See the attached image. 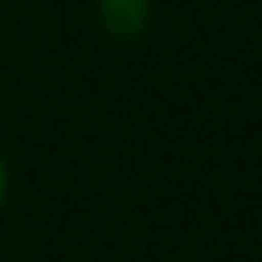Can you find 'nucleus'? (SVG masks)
Returning <instances> with one entry per match:
<instances>
[{"label":"nucleus","instance_id":"obj_1","mask_svg":"<svg viewBox=\"0 0 262 262\" xmlns=\"http://www.w3.org/2000/svg\"><path fill=\"white\" fill-rule=\"evenodd\" d=\"M93 19L112 42H139L155 24V0H93Z\"/></svg>","mask_w":262,"mask_h":262},{"label":"nucleus","instance_id":"obj_2","mask_svg":"<svg viewBox=\"0 0 262 262\" xmlns=\"http://www.w3.org/2000/svg\"><path fill=\"white\" fill-rule=\"evenodd\" d=\"M8 196H12V162H8V150L0 147V216L8 208Z\"/></svg>","mask_w":262,"mask_h":262}]
</instances>
